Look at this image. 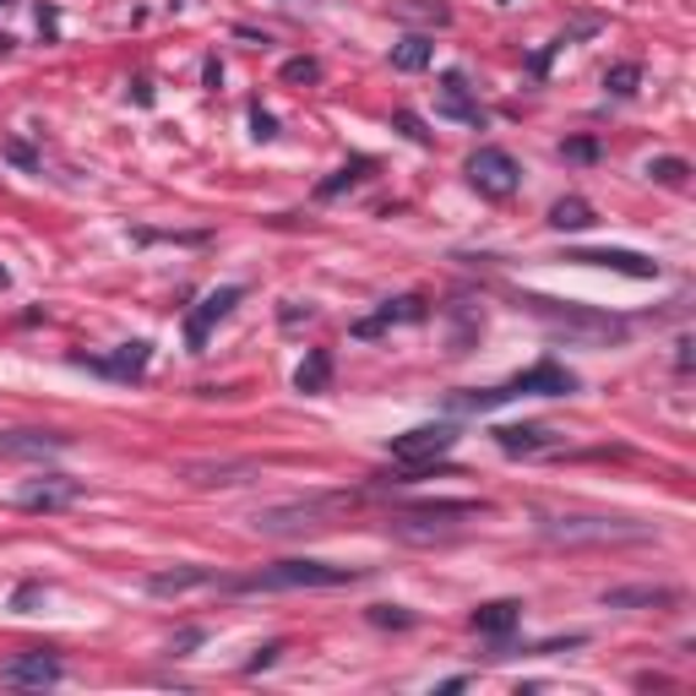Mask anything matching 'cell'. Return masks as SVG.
Masks as SVG:
<instances>
[{"label":"cell","instance_id":"6da1fadb","mask_svg":"<svg viewBox=\"0 0 696 696\" xmlns=\"http://www.w3.org/2000/svg\"><path fill=\"white\" fill-rule=\"evenodd\" d=\"M582 381L576 371L567 365H555V360H539V365H528L522 376L501 381V386H485V392H457L446 408H457V414H490V408H501L511 397H571Z\"/></svg>","mask_w":696,"mask_h":696},{"label":"cell","instance_id":"7a4b0ae2","mask_svg":"<svg viewBox=\"0 0 696 696\" xmlns=\"http://www.w3.org/2000/svg\"><path fill=\"white\" fill-rule=\"evenodd\" d=\"M343 582H360V571L332 561H278L246 576H218L224 593H300V588H343Z\"/></svg>","mask_w":696,"mask_h":696},{"label":"cell","instance_id":"3957f363","mask_svg":"<svg viewBox=\"0 0 696 696\" xmlns=\"http://www.w3.org/2000/svg\"><path fill=\"white\" fill-rule=\"evenodd\" d=\"M457 425L451 419H436V425H414V430H403V436H392L386 446V457H392V468L397 474H386L392 485H414V479H425L436 463H442L446 451L457 446Z\"/></svg>","mask_w":696,"mask_h":696},{"label":"cell","instance_id":"277c9868","mask_svg":"<svg viewBox=\"0 0 696 696\" xmlns=\"http://www.w3.org/2000/svg\"><path fill=\"white\" fill-rule=\"evenodd\" d=\"M490 517V501H425V507H408L392 517V533L403 539H436V533H451L463 522H479Z\"/></svg>","mask_w":696,"mask_h":696},{"label":"cell","instance_id":"5b68a950","mask_svg":"<svg viewBox=\"0 0 696 696\" xmlns=\"http://www.w3.org/2000/svg\"><path fill=\"white\" fill-rule=\"evenodd\" d=\"M522 305H528V311H533L539 321H550L555 332H567V337H588V343H615V337H626V321H615V316H593V311H582V305L539 300V294H528Z\"/></svg>","mask_w":696,"mask_h":696},{"label":"cell","instance_id":"8992f818","mask_svg":"<svg viewBox=\"0 0 696 696\" xmlns=\"http://www.w3.org/2000/svg\"><path fill=\"white\" fill-rule=\"evenodd\" d=\"M539 533L550 544H626V539H647V528L621 522V517H550V522H539Z\"/></svg>","mask_w":696,"mask_h":696},{"label":"cell","instance_id":"52a82bcc","mask_svg":"<svg viewBox=\"0 0 696 696\" xmlns=\"http://www.w3.org/2000/svg\"><path fill=\"white\" fill-rule=\"evenodd\" d=\"M517 180H522V169H517V158H511L507 147H479L468 158V186L479 190V196L507 201L511 190H517Z\"/></svg>","mask_w":696,"mask_h":696},{"label":"cell","instance_id":"ba28073f","mask_svg":"<svg viewBox=\"0 0 696 696\" xmlns=\"http://www.w3.org/2000/svg\"><path fill=\"white\" fill-rule=\"evenodd\" d=\"M349 507V496H316V501H283V507H267L256 511L251 522L261 533H294V528H316L326 511Z\"/></svg>","mask_w":696,"mask_h":696},{"label":"cell","instance_id":"9c48e42d","mask_svg":"<svg viewBox=\"0 0 696 696\" xmlns=\"http://www.w3.org/2000/svg\"><path fill=\"white\" fill-rule=\"evenodd\" d=\"M246 300V289L240 283H224V289H212V294H201V305L186 316V343H190V354H201L207 349V337H212V326L229 316L235 305Z\"/></svg>","mask_w":696,"mask_h":696},{"label":"cell","instance_id":"30bf717a","mask_svg":"<svg viewBox=\"0 0 696 696\" xmlns=\"http://www.w3.org/2000/svg\"><path fill=\"white\" fill-rule=\"evenodd\" d=\"M87 496V485L82 479H71V474H44V479H28L22 485V511H65V507H76Z\"/></svg>","mask_w":696,"mask_h":696},{"label":"cell","instance_id":"8fae6325","mask_svg":"<svg viewBox=\"0 0 696 696\" xmlns=\"http://www.w3.org/2000/svg\"><path fill=\"white\" fill-rule=\"evenodd\" d=\"M65 669H61V658L55 653H17L11 664H0V686H55Z\"/></svg>","mask_w":696,"mask_h":696},{"label":"cell","instance_id":"7c38bea8","mask_svg":"<svg viewBox=\"0 0 696 696\" xmlns=\"http://www.w3.org/2000/svg\"><path fill=\"white\" fill-rule=\"evenodd\" d=\"M496 446H501L507 457H539V451H555L561 436H555L550 425H501V430H496Z\"/></svg>","mask_w":696,"mask_h":696},{"label":"cell","instance_id":"4fadbf2b","mask_svg":"<svg viewBox=\"0 0 696 696\" xmlns=\"http://www.w3.org/2000/svg\"><path fill=\"white\" fill-rule=\"evenodd\" d=\"M65 446H71V436H61V430H0V457H50Z\"/></svg>","mask_w":696,"mask_h":696},{"label":"cell","instance_id":"5bb4252c","mask_svg":"<svg viewBox=\"0 0 696 696\" xmlns=\"http://www.w3.org/2000/svg\"><path fill=\"white\" fill-rule=\"evenodd\" d=\"M186 479L201 485V490H229V485L256 479V463H246V457H235V463H186Z\"/></svg>","mask_w":696,"mask_h":696},{"label":"cell","instance_id":"9a60e30c","mask_svg":"<svg viewBox=\"0 0 696 696\" xmlns=\"http://www.w3.org/2000/svg\"><path fill=\"white\" fill-rule=\"evenodd\" d=\"M147 360H153V349L147 343H126L121 354H98V360H76V365H87V371H98V376H115V381H136L147 371Z\"/></svg>","mask_w":696,"mask_h":696},{"label":"cell","instance_id":"2e32d148","mask_svg":"<svg viewBox=\"0 0 696 696\" xmlns=\"http://www.w3.org/2000/svg\"><path fill=\"white\" fill-rule=\"evenodd\" d=\"M190 588H218V571L175 567V571H153V576H147V593H158V599H180Z\"/></svg>","mask_w":696,"mask_h":696},{"label":"cell","instance_id":"e0dca14e","mask_svg":"<svg viewBox=\"0 0 696 696\" xmlns=\"http://www.w3.org/2000/svg\"><path fill=\"white\" fill-rule=\"evenodd\" d=\"M567 261H582V267H610V272H626V278H658V261L636 251H571Z\"/></svg>","mask_w":696,"mask_h":696},{"label":"cell","instance_id":"ac0fdd59","mask_svg":"<svg viewBox=\"0 0 696 696\" xmlns=\"http://www.w3.org/2000/svg\"><path fill=\"white\" fill-rule=\"evenodd\" d=\"M517 621H522V604H517V599H496V604H479L468 626L479 636H507V632H517Z\"/></svg>","mask_w":696,"mask_h":696},{"label":"cell","instance_id":"d6986e66","mask_svg":"<svg viewBox=\"0 0 696 696\" xmlns=\"http://www.w3.org/2000/svg\"><path fill=\"white\" fill-rule=\"evenodd\" d=\"M675 599H681L675 588H647V582H642V588H610V593H604V610H647V604L658 610V604H675Z\"/></svg>","mask_w":696,"mask_h":696},{"label":"cell","instance_id":"ffe728a7","mask_svg":"<svg viewBox=\"0 0 696 696\" xmlns=\"http://www.w3.org/2000/svg\"><path fill=\"white\" fill-rule=\"evenodd\" d=\"M436 110H442V115H451V121H468V126H479V104L468 98V82H463L457 71L442 82V104H436Z\"/></svg>","mask_w":696,"mask_h":696},{"label":"cell","instance_id":"44dd1931","mask_svg":"<svg viewBox=\"0 0 696 696\" xmlns=\"http://www.w3.org/2000/svg\"><path fill=\"white\" fill-rule=\"evenodd\" d=\"M294 386H300V392H326V386H332V349H311L305 365L294 371Z\"/></svg>","mask_w":696,"mask_h":696},{"label":"cell","instance_id":"7402d4cb","mask_svg":"<svg viewBox=\"0 0 696 696\" xmlns=\"http://www.w3.org/2000/svg\"><path fill=\"white\" fill-rule=\"evenodd\" d=\"M430 55H436V44H430L425 33H408V39L392 50V71H425Z\"/></svg>","mask_w":696,"mask_h":696},{"label":"cell","instance_id":"603a6c76","mask_svg":"<svg viewBox=\"0 0 696 696\" xmlns=\"http://www.w3.org/2000/svg\"><path fill=\"white\" fill-rule=\"evenodd\" d=\"M550 224H555V229H588V224H593V207H588L582 196H561V201L550 207Z\"/></svg>","mask_w":696,"mask_h":696},{"label":"cell","instance_id":"cb8c5ba5","mask_svg":"<svg viewBox=\"0 0 696 696\" xmlns=\"http://www.w3.org/2000/svg\"><path fill=\"white\" fill-rule=\"evenodd\" d=\"M419 316H425L419 300H397V305H386L376 321H360V337H376L381 326H392V321H419Z\"/></svg>","mask_w":696,"mask_h":696},{"label":"cell","instance_id":"d4e9b609","mask_svg":"<svg viewBox=\"0 0 696 696\" xmlns=\"http://www.w3.org/2000/svg\"><path fill=\"white\" fill-rule=\"evenodd\" d=\"M365 175H371V158H354V164H343V169H337L332 180H321V186H316V196H337V190L360 186Z\"/></svg>","mask_w":696,"mask_h":696},{"label":"cell","instance_id":"484cf974","mask_svg":"<svg viewBox=\"0 0 696 696\" xmlns=\"http://www.w3.org/2000/svg\"><path fill=\"white\" fill-rule=\"evenodd\" d=\"M636 82H642V65H632V61H621V65H610V71H604V87H610L615 98H632Z\"/></svg>","mask_w":696,"mask_h":696},{"label":"cell","instance_id":"4316f807","mask_svg":"<svg viewBox=\"0 0 696 696\" xmlns=\"http://www.w3.org/2000/svg\"><path fill=\"white\" fill-rule=\"evenodd\" d=\"M647 175H653V180H658V186H686V175H692V164H686V158H653V169H647Z\"/></svg>","mask_w":696,"mask_h":696},{"label":"cell","instance_id":"83f0119b","mask_svg":"<svg viewBox=\"0 0 696 696\" xmlns=\"http://www.w3.org/2000/svg\"><path fill=\"white\" fill-rule=\"evenodd\" d=\"M392 11L397 17H419V22H446L451 17L446 6H419V0H392Z\"/></svg>","mask_w":696,"mask_h":696},{"label":"cell","instance_id":"f1b7e54d","mask_svg":"<svg viewBox=\"0 0 696 696\" xmlns=\"http://www.w3.org/2000/svg\"><path fill=\"white\" fill-rule=\"evenodd\" d=\"M321 65L311 55H294V61H283V82H316Z\"/></svg>","mask_w":696,"mask_h":696},{"label":"cell","instance_id":"f546056e","mask_svg":"<svg viewBox=\"0 0 696 696\" xmlns=\"http://www.w3.org/2000/svg\"><path fill=\"white\" fill-rule=\"evenodd\" d=\"M397 131H403V136H408V142H419V147H425V142H430V131H425V121H419V115H414V110H397Z\"/></svg>","mask_w":696,"mask_h":696},{"label":"cell","instance_id":"4dcf8cb0","mask_svg":"<svg viewBox=\"0 0 696 696\" xmlns=\"http://www.w3.org/2000/svg\"><path fill=\"white\" fill-rule=\"evenodd\" d=\"M371 621H376V626H414V615H408V610H397V604H376V610H371Z\"/></svg>","mask_w":696,"mask_h":696},{"label":"cell","instance_id":"1f68e13d","mask_svg":"<svg viewBox=\"0 0 696 696\" xmlns=\"http://www.w3.org/2000/svg\"><path fill=\"white\" fill-rule=\"evenodd\" d=\"M278 653H283V642H267V647L256 653V658H251V664H246V669H251V675H256V669H267V664H278Z\"/></svg>","mask_w":696,"mask_h":696},{"label":"cell","instance_id":"d6a6232c","mask_svg":"<svg viewBox=\"0 0 696 696\" xmlns=\"http://www.w3.org/2000/svg\"><path fill=\"white\" fill-rule=\"evenodd\" d=\"M251 126H256V136L267 142V136H278V121L267 115V110H251Z\"/></svg>","mask_w":696,"mask_h":696},{"label":"cell","instance_id":"836d02e7","mask_svg":"<svg viewBox=\"0 0 696 696\" xmlns=\"http://www.w3.org/2000/svg\"><path fill=\"white\" fill-rule=\"evenodd\" d=\"M567 153H571V158H593L599 147H593V142H567Z\"/></svg>","mask_w":696,"mask_h":696}]
</instances>
